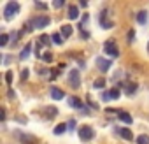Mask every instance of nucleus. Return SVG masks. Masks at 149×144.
Segmentation results:
<instances>
[{
	"label": "nucleus",
	"instance_id": "2f4dec72",
	"mask_svg": "<svg viewBox=\"0 0 149 144\" xmlns=\"http://www.w3.org/2000/svg\"><path fill=\"white\" fill-rule=\"evenodd\" d=\"M9 99H13V100H14V99H16V92H13V90H9Z\"/></svg>",
	"mask_w": 149,
	"mask_h": 144
},
{
	"label": "nucleus",
	"instance_id": "e433bc0d",
	"mask_svg": "<svg viewBox=\"0 0 149 144\" xmlns=\"http://www.w3.org/2000/svg\"><path fill=\"white\" fill-rule=\"evenodd\" d=\"M147 51H149V44H147Z\"/></svg>",
	"mask_w": 149,
	"mask_h": 144
},
{
	"label": "nucleus",
	"instance_id": "6e6552de",
	"mask_svg": "<svg viewBox=\"0 0 149 144\" xmlns=\"http://www.w3.org/2000/svg\"><path fill=\"white\" fill-rule=\"evenodd\" d=\"M118 116H119V120H121L123 123H126V125H132V121H133L132 114L126 113V111H118Z\"/></svg>",
	"mask_w": 149,
	"mask_h": 144
},
{
	"label": "nucleus",
	"instance_id": "f8f14e48",
	"mask_svg": "<svg viewBox=\"0 0 149 144\" xmlns=\"http://www.w3.org/2000/svg\"><path fill=\"white\" fill-rule=\"evenodd\" d=\"M68 106H70V107H76V109H81V107H83V102H81L77 97H70V99H68Z\"/></svg>",
	"mask_w": 149,
	"mask_h": 144
},
{
	"label": "nucleus",
	"instance_id": "a211bd4d",
	"mask_svg": "<svg viewBox=\"0 0 149 144\" xmlns=\"http://www.w3.org/2000/svg\"><path fill=\"white\" fill-rule=\"evenodd\" d=\"M51 41H53L54 44H63V37H61V34H53V35H51Z\"/></svg>",
	"mask_w": 149,
	"mask_h": 144
},
{
	"label": "nucleus",
	"instance_id": "0eeeda50",
	"mask_svg": "<svg viewBox=\"0 0 149 144\" xmlns=\"http://www.w3.org/2000/svg\"><path fill=\"white\" fill-rule=\"evenodd\" d=\"M100 25H102L105 30H109V28H112V27H114V23L107 20V11H102V14H100Z\"/></svg>",
	"mask_w": 149,
	"mask_h": 144
},
{
	"label": "nucleus",
	"instance_id": "393cba45",
	"mask_svg": "<svg viewBox=\"0 0 149 144\" xmlns=\"http://www.w3.org/2000/svg\"><path fill=\"white\" fill-rule=\"evenodd\" d=\"M58 76H60V70H51V74H49V79H51V81H54Z\"/></svg>",
	"mask_w": 149,
	"mask_h": 144
},
{
	"label": "nucleus",
	"instance_id": "b1692460",
	"mask_svg": "<svg viewBox=\"0 0 149 144\" xmlns=\"http://www.w3.org/2000/svg\"><path fill=\"white\" fill-rule=\"evenodd\" d=\"M42 58H44V62H47V63H51V62H53V55H51L49 51H47V53H44V55H42Z\"/></svg>",
	"mask_w": 149,
	"mask_h": 144
},
{
	"label": "nucleus",
	"instance_id": "1a4fd4ad",
	"mask_svg": "<svg viewBox=\"0 0 149 144\" xmlns=\"http://www.w3.org/2000/svg\"><path fill=\"white\" fill-rule=\"evenodd\" d=\"M30 53H32V44L28 42V44L21 49V53H19V60H26V58L30 56Z\"/></svg>",
	"mask_w": 149,
	"mask_h": 144
},
{
	"label": "nucleus",
	"instance_id": "a878e982",
	"mask_svg": "<svg viewBox=\"0 0 149 144\" xmlns=\"http://www.w3.org/2000/svg\"><path fill=\"white\" fill-rule=\"evenodd\" d=\"M61 6H63V0H54V2H53V7L54 9H60Z\"/></svg>",
	"mask_w": 149,
	"mask_h": 144
},
{
	"label": "nucleus",
	"instance_id": "c9c22d12",
	"mask_svg": "<svg viewBox=\"0 0 149 144\" xmlns=\"http://www.w3.org/2000/svg\"><path fill=\"white\" fill-rule=\"evenodd\" d=\"M35 6H37V7H42V9H46V4H40V2H37Z\"/></svg>",
	"mask_w": 149,
	"mask_h": 144
},
{
	"label": "nucleus",
	"instance_id": "5701e85b",
	"mask_svg": "<svg viewBox=\"0 0 149 144\" xmlns=\"http://www.w3.org/2000/svg\"><path fill=\"white\" fill-rule=\"evenodd\" d=\"M39 44H44V46H47V44H49V37H47V35H40V39H39Z\"/></svg>",
	"mask_w": 149,
	"mask_h": 144
},
{
	"label": "nucleus",
	"instance_id": "6ab92c4d",
	"mask_svg": "<svg viewBox=\"0 0 149 144\" xmlns=\"http://www.w3.org/2000/svg\"><path fill=\"white\" fill-rule=\"evenodd\" d=\"M109 99H111V100H116V99H119V90H118V88H112V90H109Z\"/></svg>",
	"mask_w": 149,
	"mask_h": 144
},
{
	"label": "nucleus",
	"instance_id": "412c9836",
	"mask_svg": "<svg viewBox=\"0 0 149 144\" xmlns=\"http://www.w3.org/2000/svg\"><path fill=\"white\" fill-rule=\"evenodd\" d=\"M139 144H149V137L147 135H139Z\"/></svg>",
	"mask_w": 149,
	"mask_h": 144
},
{
	"label": "nucleus",
	"instance_id": "f3484780",
	"mask_svg": "<svg viewBox=\"0 0 149 144\" xmlns=\"http://www.w3.org/2000/svg\"><path fill=\"white\" fill-rule=\"evenodd\" d=\"M9 35L7 34H2V35H0V48H4V46H7L9 44Z\"/></svg>",
	"mask_w": 149,
	"mask_h": 144
},
{
	"label": "nucleus",
	"instance_id": "f03ea898",
	"mask_svg": "<svg viewBox=\"0 0 149 144\" xmlns=\"http://www.w3.org/2000/svg\"><path fill=\"white\" fill-rule=\"evenodd\" d=\"M68 83H70V86H72L74 90H77V88L81 86V72H79L77 69H72V70L68 72Z\"/></svg>",
	"mask_w": 149,
	"mask_h": 144
},
{
	"label": "nucleus",
	"instance_id": "473e14b6",
	"mask_svg": "<svg viewBox=\"0 0 149 144\" xmlns=\"http://www.w3.org/2000/svg\"><path fill=\"white\" fill-rule=\"evenodd\" d=\"M102 99H104V100H105V102H109V100H111V99H109V92H105V93H104V97H102Z\"/></svg>",
	"mask_w": 149,
	"mask_h": 144
},
{
	"label": "nucleus",
	"instance_id": "cd10ccee",
	"mask_svg": "<svg viewBox=\"0 0 149 144\" xmlns=\"http://www.w3.org/2000/svg\"><path fill=\"white\" fill-rule=\"evenodd\" d=\"M6 81H7V85L13 83V72H7V74H6Z\"/></svg>",
	"mask_w": 149,
	"mask_h": 144
},
{
	"label": "nucleus",
	"instance_id": "7c9ffc66",
	"mask_svg": "<svg viewBox=\"0 0 149 144\" xmlns=\"http://www.w3.org/2000/svg\"><path fill=\"white\" fill-rule=\"evenodd\" d=\"M0 120H2V121L6 120V109H4V107H2V109H0Z\"/></svg>",
	"mask_w": 149,
	"mask_h": 144
},
{
	"label": "nucleus",
	"instance_id": "c756f323",
	"mask_svg": "<svg viewBox=\"0 0 149 144\" xmlns=\"http://www.w3.org/2000/svg\"><path fill=\"white\" fill-rule=\"evenodd\" d=\"M135 90H137V85H132L130 88H126V93H133Z\"/></svg>",
	"mask_w": 149,
	"mask_h": 144
},
{
	"label": "nucleus",
	"instance_id": "bb28decb",
	"mask_svg": "<svg viewBox=\"0 0 149 144\" xmlns=\"http://www.w3.org/2000/svg\"><path fill=\"white\" fill-rule=\"evenodd\" d=\"M67 127H68V130H74V128H76V120H70L67 123Z\"/></svg>",
	"mask_w": 149,
	"mask_h": 144
},
{
	"label": "nucleus",
	"instance_id": "f704fd0d",
	"mask_svg": "<svg viewBox=\"0 0 149 144\" xmlns=\"http://www.w3.org/2000/svg\"><path fill=\"white\" fill-rule=\"evenodd\" d=\"M81 7H88V2H86V0H81Z\"/></svg>",
	"mask_w": 149,
	"mask_h": 144
},
{
	"label": "nucleus",
	"instance_id": "dca6fc26",
	"mask_svg": "<svg viewBox=\"0 0 149 144\" xmlns=\"http://www.w3.org/2000/svg\"><path fill=\"white\" fill-rule=\"evenodd\" d=\"M146 20H147V13H146V11L137 13V21H139L140 25H144V23H146Z\"/></svg>",
	"mask_w": 149,
	"mask_h": 144
},
{
	"label": "nucleus",
	"instance_id": "2eb2a0df",
	"mask_svg": "<svg viewBox=\"0 0 149 144\" xmlns=\"http://www.w3.org/2000/svg\"><path fill=\"white\" fill-rule=\"evenodd\" d=\"M67 128H68V127H67L65 123H60V125H56V127H54V130H53V132H54L56 135H61V134H63Z\"/></svg>",
	"mask_w": 149,
	"mask_h": 144
},
{
	"label": "nucleus",
	"instance_id": "20e7f679",
	"mask_svg": "<svg viewBox=\"0 0 149 144\" xmlns=\"http://www.w3.org/2000/svg\"><path fill=\"white\" fill-rule=\"evenodd\" d=\"M30 25H32L33 30H35V28H46V27L49 25V18H47V16H37V18H33V20L30 21Z\"/></svg>",
	"mask_w": 149,
	"mask_h": 144
},
{
	"label": "nucleus",
	"instance_id": "aec40b11",
	"mask_svg": "<svg viewBox=\"0 0 149 144\" xmlns=\"http://www.w3.org/2000/svg\"><path fill=\"white\" fill-rule=\"evenodd\" d=\"M104 86H105V79H97V81L93 83V88H95V90H102Z\"/></svg>",
	"mask_w": 149,
	"mask_h": 144
},
{
	"label": "nucleus",
	"instance_id": "9b49d317",
	"mask_svg": "<svg viewBox=\"0 0 149 144\" xmlns=\"http://www.w3.org/2000/svg\"><path fill=\"white\" fill-rule=\"evenodd\" d=\"M67 16H68L70 20H77V18H79V9H77L76 6H70V7H68V14H67Z\"/></svg>",
	"mask_w": 149,
	"mask_h": 144
},
{
	"label": "nucleus",
	"instance_id": "4468645a",
	"mask_svg": "<svg viewBox=\"0 0 149 144\" xmlns=\"http://www.w3.org/2000/svg\"><path fill=\"white\" fill-rule=\"evenodd\" d=\"M72 32H74V30H72V27H70V25H63V27H61V37H65V39H67V37H70V35H72Z\"/></svg>",
	"mask_w": 149,
	"mask_h": 144
},
{
	"label": "nucleus",
	"instance_id": "423d86ee",
	"mask_svg": "<svg viewBox=\"0 0 149 144\" xmlns=\"http://www.w3.org/2000/svg\"><path fill=\"white\" fill-rule=\"evenodd\" d=\"M111 65H112V62H111V60H105V58H102V56H98V58H97V67H98V70H100V72H104V74L111 69Z\"/></svg>",
	"mask_w": 149,
	"mask_h": 144
},
{
	"label": "nucleus",
	"instance_id": "39448f33",
	"mask_svg": "<svg viewBox=\"0 0 149 144\" xmlns=\"http://www.w3.org/2000/svg\"><path fill=\"white\" fill-rule=\"evenodd\" d=\"M79 137H81V141H91L95 137V132L90 125H84L79 128Z\"/></svg>",
	"mask_w": 149,
	"mask_h": 144
},
{
	"label": "nucleus",
	"instance_id": "4be33fe9",
	"mask_svg": "<svg viewBox=\"0 0 149 144\" xmlns=\"http://www.w3.org/2000/svg\"><path fill=\"white\" fill-rule=\"evenodd\" d=\"M28 76H30V70H28V69H23V70H21V81H26Z\"/></svg>",
	"mask_w": 149,
	"mask_h": 144
},
{
	"label": "nucleus",
	"instance_id": "9d476101",
	"mask_svg": "<svg viewBox=\"0 0 149 144\" xmlns=\"http://www.w3.org/2000/svg\"><path fill=\"white\" fill-rule=\"evenodd\" d=\"M51 97H53L54 100H61V99H65V93H63V90H60V88H51Z\"/></svg>",
	"mask_w": 149,
	"mask_h": 144
},
{
	"label": "nucleus",
	"instance_id": "ddd939ff",
	"mask_svg": "<svg viewBox=\"0 0 149 144\" xmlns=\"http://www.w3.org/2000/svg\"><path fill=\"white\" fill-rule=\"evenodd\" d=\"M119 134H121V137L126 139V141H132V139H133V134H132L130 128H119Z\"/></svg>",
	"mask_w": 149,
	"mask_h": 144
},
{
	"label": "nucleus",
	"instance_id": "f257e3e1",
	"mask_svg": "<svg viewBox=\"0 0 149 144\" xmlns=\"http://www.w3.org/2000/svg\"><path fill=\"white\" fill-rule=\"evenodd\" d=\"M18 13H19V4H18V2H7V6H6V9H4V18L9 21V20H13Z\"/></svg>",
	"mask_w": 149,
	"mask_h": 144
},
{
	"label": "nucleus",
	"instance_id": "7ed1b4c3",
	"mask_svg": "<svg viewBox=\"0 0 149 144\" xmlns=\"http://www.w3.org/2000/svg\"><path fill=\"white\" fill-rule=\"evenodd\" d=\"M104 51H105L109 56H112V58H118V56H119V49H118V46H116V42H114L112 39L105 41V44H104Z\"/></svg>",
	"mask_w": 149,
	"mask_h": 144
},
{
	"label": "nucleus",
	"instance_id": "72a5a7b5",
	"mask_svg": "<svg viewBox=\"0 0 149 144\" xmlns=\"http://www.w3.org/2000/svg\"><path fill=\"white\" fill-rule=\"evenodd\" d=\"M9 37H11V41H13V42H14V41H16V39H18V35H16V34H11V35H9Z\"/></svg>",
	"mask_w": 149,
	"mask_h": 144
},
{
	"label": "nucleus",
	"instance_id": "c85d7f7f",
	"mask_svg": "<svg viewBox=\"0 0 149 144\" xmlns=\"http://www.w3.org/2000/svg\"><path fill=\"white\" fill-rule=\"evenodd\" d=\"M47 111H49V118L54 116V114H58V109H54V107H47Z\"/></svg>",
	"mask_w": 149,
	"mask_h": 144
}]
</instances>
